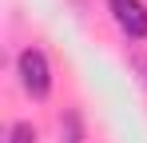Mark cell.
Wrapping results in <instances>:
<instances>
[{
  "label": "cell",
  "instance_id": "1",
  "mask_svg": "<svg viewBox=\"0 0 147 143\" xmlns=\"http://www.w3.org/2000/svg\"><path fill=\"white\" fill-rule=\"evenodd\" d=\"M16 76H20V88H24L36 103H44L52 95V64H48V52L36 44L20 48L16 56Z\"/></svg>",
  "mask_w": 147,
  "mask_h": 143
},
{
  "label": "cell",
  "instance_id": "2",
  "mask_svg": "<svg viewBox=\"0 0 147 143\" xmlns=\"http://www.w3.org/2000/svg\"><path fill=\"white\" fill-rule=\"evenodd\" d=\"M111 20L127 40H147V4L143 0H107Z\"/></svg>",
  "mask_w": 147,
  "mask_h": 143
},
{
  "label": "cell",
  "instance_id": "3",
  "mask_svg": "<svg viewBox=\"0 0 147 143\" xmlns=\"http://www.w3.org/2000/svg\"><path fill=\"white\" fill-rule=\"evenodd\" d=\"M60 135H64V143H84V119H80L76 107L64 111V119H60Z\"/></svg>",
  "mask_w": 147,
  "mask_h": 143
},
{
  "label": "cell",
  "instance_id": "4",
  "mask_svg": "<svg viewBox=\"0 0 147 143\" xmlns=\"http://www.w3.org/2000/svg\"><path fill=\"white\" fill-rule=\"evenodd\" d=\"M8 143H36V127H32L28 119H16V123L8 127Z\"/></svg>",
  "mask_w": 147,
  "mask_h": 143
}]
</instances>
